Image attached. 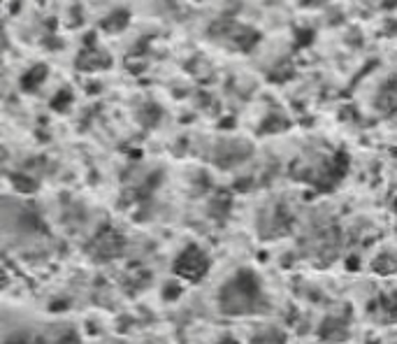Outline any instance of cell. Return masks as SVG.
Returning <instances> with one entry per match:
<instances>
[{
	"instance_id": "6da1fadb",
	"label": "cell",
	"mask_w": 397,
	"mask_h": 344,
	"mask_svg": "<svg viewBox=\"0 0 397 344\" xmlns=\"http://www.w3.org/2000/svg\"><path fill=\"white\" fill-rule=\"evenodd\" d=\"M260 284L253 274L240 272L225 289H221V307L230 314H242L260 307Z\"/></svg>"
},
{
	"instance_id": "7a4b0ae2",
	"label": "cell",
	"mask_w": 397,
	"mask_h": 344,
	"mask_svg": "<svg viewBox=\"0 0 397 344\" xmlns=\"http://www.w3.org/2000/svg\"><path fill=\"white\" fill-rule=\"evenodd\" d=\"M207 267H209V260H207V256L202 254L198 247L184 249L181 256L175 263L177 274H181L184 279H191V282H198V279L207 272Z\"/></svg>"
},
{
	"instance_id": "3957f363",
	"label": "cell",
	"mask_w": 397,
	"mask_h": 344,
	"mask_svg": "<svg viewBox=\"0 0 397 344\" xmlns=\"http://www.w3.org/2000/svg\"><path fill=\"white\" fill-rule=\"evenodd\" d=\"M44 77H47V67L35 65L33 70H28V73L21 77V86H24V91H33V89H37V86L42 84Z\"/></svg>"
},
{
	"instance_id": "277c9868",
	"label": "cell",
	"mask_w": 397,
	"mask_h": 344,
	"mask_svg": "<svg viewBox=\"0 0 397 344\" xmlns=\"http://www.w3.org/2000/svg\"><path fill=\"white\" fill-rule=\"evenodd\" d=\"M128 19H130V14H128L126 10H116V12H112L103 21V28H107V30H121V28H126Z\"/></svg>"
},
{
	"instance_id": "5b68a950",
	"label": "cell",
	"mask_w": 397,
	"mask_h": 344,
	"mask_svg": "<svg viewBox=\"0 0 397 344\" xmlns=\"http://www.w3.org/2000/svg\"><path fill=\"white\" fill-rule=\"evenodd\" d=\"M70 93L67 91H60L58 96H54V107H58V109H65L67 107V103H70Z\"/></svg>"
},
{
	"instance_id": "8992f818",
	"label": "cell",
	"mask_w": 397,
	"mask_h": 344,
	"mask_svg": "<svg viewBox=\"0 0 397 344\" xmlns=\"http://www.w3.org/2000/svg\"><path fill=\"white\" fill-rule=\"evenodd\" d=\"M309 40H311V33H302V30H300V40H297V44L302 47V44H307Z\"/></svg>"
}]
</instances>
